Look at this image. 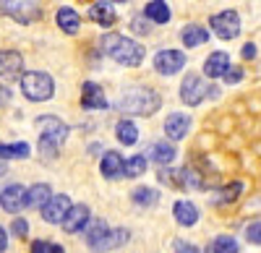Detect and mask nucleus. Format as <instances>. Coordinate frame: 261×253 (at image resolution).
<instances>
[{
  "label": "nucleus",
  "instance_id": "f257e3e1",
  "mask_svg": "<svg viewBox=\"0 0 261 253\" xmlns=\"http://www.w3.org/2000/svg\"><path fill=\"white\" fill-rule=\"evenodd\" d=\"M118 110L130 115H154L162 107V97L149 87H130L125 94L118 97Z\"/></svg>",
  "mask_w": 261,
  "mask_h": 253
},
{
  "label": "nucleus",
  "instance_id": "f03ea898",
  "mask_svg": "<svg viewBox=\"0 0 261 253\" xmlns=\"http://www.w3.org/2000/svg\"><path fill=\"white\" fill-rule=\"evenodd\" d=\"M102 47H105V52L110 55L115 63H120V66H128V68L141 66V60H144V47L139 45V42H134L130 37L110 34V37H105Z\"/></svg>",
  "mask_w": 261,
  "mask_h": 253
},
{
  "label": "nucleus",
  "instance_id": "7ed1b4c3",
  "mask_svg": "<svg viewBox=\"0 0 261 253\" xmlns=\"http://www.w3.org/2000/svg\"><path fill=\"white\" fill-rule=\"evenodd\" d=\"M37 128H39V152L47 159L55 157L60 144L65 141V136H68V125L60 123L58 118H39Z\"/></svg>",
  "mask_w": 261,
  "mask_h": 253
},
{
  "label": "nucleus",
  "instance_id": "20e7f679",
  "mask_svg": "<svg viewBox=\"0 0 261 253\" xmlns=\"http://www.w3.org/2000/svg\"><path fill=\"white\" fill-rule=\"evenodd\" d=\"M21 92L32 102H47L55 94V81L45 71H29L21 76Z\"/></svg>",
  "mask_w": 261,
  "mask_h": 253
},
{
  "label": "nucleus",
  "instance_id": "39448f33",
  "mask_svg": "<svg viewBox=\"0 0 261 253\" xmlns=\"http://www.w3.org/2000/svg\"><path fill=\"white\" fill-rule=\"evenodd\" d=\"M0 13L11 16L18 24H34L42 18L37 0H0Z\"/></svg>",
  "mask_w": 261,
  "mask_h": 253
},
{
  "label": "nucleus",
  "instance_id": "423d86ee",
  "mask_svg": "<svg viewBox=\"0 0 261 253\" xmlns=\"http://www.w3.org/2000/svg\"><path fill=\"white\" fill-rule=\"evenodd\" d=\"M209 26L214 29V34L220 39H235L241 34V16L235 11H222V13H214L209 18Z\"/></svg>",
  "mask_w": 261,
  "mask_h": 253
},
{
  "label": "nucleus",
  "instance_id": "0eeeda50",
  "mask_svg": "<svg viewBox=\"0 0 261 253\" xmlns=\"http://www.w3.org/2000/svg\"><path fill=\"white\" fill-rule=\"evenodd\" d=\"M206 83L201 76H196V73H188L180 83V99L188 104V107H196V104H201L204 97H206Z\"/></svg>",
  "mask_w": 261,
  "mask_h": 253
},
{
  "label": "nucleus",
  "instance_id": "6e6552de",
  "mask_svg": "<svg viewBox=\"0 0 261 253\" xmlns=\"http://www.w3.org/2000/svg\"><path fill=\"white\" fill-rule=\"evenodd\" d=\"M71 209H73V206H71V199L65 196V193H58V196H53V199L45 204V209H42V219L50 222V224H58V222L63 224Z\"/></svg>",
  "mask_w": 261,
  "mask_h": 253
},
{
  "label": "nucleus",
  "instance_id": "1a4fd4ad",
  "mask_svg": "<svg viewBox=\"0 0 261 253\" xmlns=\"http://www.w3.org/2000/svg\"><path fill=\"white\" fill-rule=\"evenodd\" d=\"M183 66H186V55H183L180 50H160V52L154 55V68H157V73L172 76V73H178Z\"/></svg>",
  "mask_w": 261,
  "mask_h": 253
},
{
  "label": "nucleus",
  "instance_id": "9d476101",
  "mask_svg": "<svg viewBox=\"0 0 261 253\" xmlns=\"http://www.w3.org/2000/svg\"><path fill=\"white\" fill-rule=\"evenodd\" d=\"M0 206H3L6 212H11V214L21 212V209L27 206V191H24V185H18V183L6 185L3 193H0Z\"/></svg>",
  "mask_w": 261,
  "mask_h": 253
},
{
  "label": "nucleus",
  "instance_id": "9b49d317",
  "mask_svg": "<svg viewBox=\"0 0 261 253\" xmlns=\"http://www.w3.org/2000/svg\"><path fill=\"white\" fill-rule=\"evenodd\" d=\"M24 73V58L16 50H0V78H16Z\"/></svg>",
  "mask_w": 261,
  "mask_h": 253
},
{
  "label": "nucleus",
  "instance_id": "f8f14e48",
  "mask_svg": "<svg viewBox=\"0 0 261 253\" xmlns=\"http://www.w3.org/2000/svg\"><path fill=\"white\" fill-rule=\"evenodd\" d=\"M188 131H191V118H188V115H183V113H172V115H167V120H165V133H167L170 141H180V138H186Z\"/></svg>",
  "mask_w": 261,
  "mask_h": 253
},
{
  "label": "nucleus",
  "instance_id": "ddd939ff",
  "mask_svg": "<svg viewBox=\"0 0 261 253\" xmlns=\"http://www.w3.org/2000/svg\"><path fill=\"white\" fill-rule=\"evenodd\" d=\"M81 107L84 110H105L107 107L105 92L97 87L94 81H86L84 83V89H81Z\"/></svg>",
  "mask_w": 261,
  "mask_h": 253
},
{
  "label": "nucleus",
  "instance_id": "4468645a",
  "mask_svg": "<svg viewBox=\"0 0 261 253\" xmlns=\"http://www.w3.org/2000/svg\"><path fill=\"white\" fill-rule=\"evenodd\" d=\"M86 222H89V206H86V204H76L71 212H68V217H65L63 230L73 235V233H79V230L86 227Z\"/></svg>",
  "mask_w": 261,
  "mask_h": 253
},
{
  "label": "nucleus",
  "instance_id": "2eb2a0df",
  "mask_svg": "<svg viewBox=\"0 0 261 253\" xmlns=\"http://www.w3.org/2000/svg\"><path fill=\"white\" fill-rule=\"evenodd\" d=\"M230 71V58L227 52H212L204 63V73L209 78H225V73Z\"/></svg>",
  "mask_w": 261,
  "mask_h": 253
},
{
  "label": "nucleus",
  "instance_id": "dca6fc26",
  "mask_svg": "<svg viewBox=\"0 0 261 253\" xmlns=\"http://www.w3.org/2000/svg\"><path fill=\"white\" fill-rule=\"evenodd\" d=\"M89 18L94 21V24L99 26H113L115 21H118V13L110 3H105V0H99V3L89 6Z\"/></svg>",
  "mask_w": 261,
  "mask_h": 253
},
{
  "label": "nucleus",
  "instance_id": "f3484780",
  "mask_svg": "<svg viewBox=\"0 0 261 253\" xmlns=\"http://www.w3.org/2000/svg\"><path fill=\"white\" fill-rule=\"evenodd\" d=\"M55 21H58V26L65 32V34H79V29H81V16L73 11V8H60L58 13H55Z\"/></svg>",
  "mask_w": 261,
  "mask_h": 253
},
{
  "label": "nucleus",
  "instance_id": "a211bd4d",
  "mask_svg": "<svg viewBox=\"0 0 261 253\" xmlns=\"http://www.w3.org/2000/svg\"><path fill=\"white\" fill-rule=\"evenodd\" d=\"M99 167H102V175H105L107 180H115L120 173H125V162H123V157H120L118 152H105Z\"/></svg>",
  "mask_w": 261,
  "mask_h": 253
},
{
  "label": "nucleus",
  "instance_id": "6ab92c4d",
  "mask_svg": "<svg viewBox=\"0 0 261 253\" xmlns=\"http://www.w3.org/2000/svg\"><path fill=\"white\" fill-rule=\"evenodd\" d=\"M172 214H175L178 224H183V227H193L196 222H199V209H196L191 201H175Z\"/></svg>",
  "mask_w": 261,
  "mask_h": 253
},
{
  "label": "nucleus",
  "instance_id": "aec40b11",
  "mask_svg": "<svg viewBox=\"0 0 261 253\" xmlns=\"http://www.w3.org/2000/svg\"><path fill=\"white\" fill-rule=\"evenodd\" d=\"M53 199V193H50V185L47 183H37V185H32L29 191H27V206H32V209H45V204Z\"/></svg>",
  "mask_w": 261,
  "mask_h": 253
},
{
  "label": "nucleus",
  "instance_id": "412c9836",
  "mask_svg": "<svg viewBox=\"0 0 261 253\" xmlns=\"http://www.w3.org/2000/svg\"><path fill=\"white\" fill-rule=\"evenodd\" d=\"M180 39H183L186 47H199V45H204V42L209 39V32L204 26H199V24H188V26H183Z\"/></svg>",
  "mask_w": 261,
  "mask_h": 253
},
{
  "label": "nucleus",
  "instance_id": "4be33fe9",
  "mask_svg": "<svg viewBox=\"0 0 261 253\" xmlns=\"http://www.w3.org/2000/svg\"><path fill=\"white\" fill-rule=\"evenodd\" d=\"M144 16L149 21H154V24H167L170 21V6L165 3V0H151V3H146V8H144Z\"/></svg>",
  "mask_w": 261,
  "mask_h": 253
},
{
  "label": "nucleus",
  "instance_id": "5701e85b",
  "mask_svg": "<svg viewBox=\"0 0 261 253\" xmlns=\"http://www.w3.org/2000/svg\"><path fill=\"white\" fill-rule=\"evenodd\" d=\"M32 154L29 144L27 141H18V144H0V159H27Z\"/></svg>",
  "mask_w": 261,
  "mask_h": 253
},
{
  "label": "nucleus",
  "instance_id": "b1692460",
  "mask_svg": "<svg viewBox=\"0 0 261 253\" xmlns=\"http://www.w3.org/2000/svg\"><path fill=\"white\" fill-rule=\"evenodd\" d=\"M149 157L154 159L157 164H170L172 159H175V146H172V144H165V141H157V144H151Z\"/></svg>",
  "mask_w": 261,
  "mask_h": 253
},
{
  "label": "nucleus",
  "instance_id": "393cba45",
  "mask_svg": "<svg viewBox=\"0 0 261 253\" xmlns=\"http://www.w3.org/2000/svg\"><path fill=\"white\" fill-rule=\"evenodd\" d=\"M125 240H128V233H125V230H110V233H107L92 250H113V248H120Z\"/></svg>",
  "mask_w": 261,
  "mask_h": 253
},
{
  "label": "nucleus",
  "instance_id": "a878e982",
  "mask_svg": "<svg viewBox=\"0 0 261 253\" xmlns=\"http://www.w3.org/2000/svg\"><path fill=\"white\" fill-rule=\"evenodd\" d=\"M115 136H118L120 144L130 146V144H136V138H139V128H136L130 120H120V123L115 125Z\"/></svg>",
  "mask_w": 261,
  "mask_h": 253
},
{
  "label": "nucleus",
  "instance_id": "bb28decb",
  "mask_svg": "<svg viewBox=\"0 0 261 253\" xmlns=\"http://www.w3.org/2000/svg\"><path fill=\"white\" fill-rule=\"evenodd\" d=\"M238 240L232 235H217L209 245V253H238Z\"/></svg>",
  "mask_w": 261,
  "mask_h": 253
},
{
  "label": "nucleus",
  "instance_id": "cd10ccee",
  "mask_svg": "<svg viewBox=\"0 0 261 253\" xmlns=\"http://www.w3.org/2000/svg\"><path fill=\"white\" fill-rule=\"evenodd\" d=\"M107 233H110V227H107V222L105 219H94L92 222V227L86 230V243H89V248H94Z\"/></svg>",
  "mask_w": 261,
  "mask_h": 253
},
{
  "label": "nucleus",
  "instance_id": "c85d7f7f",
  "mask_svg": "<svg viewBox=\"0 0 261 253\" xmlns=\"http://www.w3.org/2000/svg\"><path fill=\"white\" fill-rule=\"evenodd\" d=\"M130 199H134V204H139V206H154L157 201H160V193L154 191V188H136L134 193H130Z\"/></svg>",
  "mask_w": 261,
  "mask_h": 253
},
{
  "label": "nucleus",
  "instance_id": "c756f323",
  "mask_svg": "<svg viewBox=\"0 0 261 253\" xmlns=\"http://www.w3.org/2000/svg\"><path fill=\"white\" fill-rule=\"evenodd\" d=\"M160 180L167 183L170 188H183L186 185V170H167V167H162V170H160Z\"/></svg>",
  "mask_w": 261,
  "mask_h": 253
},
{
  "label": "nucleus",
  "instance_id": "7c9ffc66",
  "mask_svg": "<svg viewBox=\"0 0 261 253\" xmlns=\"http://www.w3.org/2000/svg\"><path fill=\"white\" fill-rule=\"evenodd\" d=\"M146 173V159L141 157V154H136V157H130L128 162H125V178H139V175H144Z\"/></svg>",
  "mask_w": 261,
  "mask_h": 253
},
{
  "label": "nucleus",
  "instance_id": "2f4dec72",
  "mask_svg": "<svg viewBox=\"0 0 261 253\" xmlns=\"http://www.w3.org/2000/svg\"><path fill=\"white\" fill-rule=\"evenodd\" d=\"M246 240L253 245H261V222H253L246 227Z\"/></svg>",
  "mask_w": 261,
  "mask_h": 253
},
{
  "label": "nucleus",
  "instance_id": "473e14b6",
  "mask_svg": "<svg viewBox=\"0 0 261 253\" xmlns=\"http://www.w3.org/2000/svg\"><path fill=\"white\" fill-rule=\"evenodd\" d=\"M11 233H13L16 238H27V233H29V224H27V219L16 217V219L11 222Z\"/></svg>",
  "mask_w": 261,
  "mask_h": 253
},
{
  "label": "nucleus",
  "instance_id": "72a5a7b5",
  "mask_svg": "<svg viewBox=\"0 0 261 253\" xmlns=\"http://www.w3.org/2000/svg\"><path fill=\"white\" fill-rule=\"evenodd\" d=\"M241 191H243V185H241V183H230L227 191H222V201H235Z\"/></svg>",
  "mask_w": 261,
  "mask_h": 253
},
{
  "label": "nucleus",
  "instance_id": "f704fd0d",
  "mask_svg": "<svg viewBox=\"0 0 261 253\" xmlns=\"http://www.w3.org/2000/svg\"><path fill=\"white\" fill-rule=\"evenodd\" d=\"M243 78V68H235V66H230V71L225 73V83H238Z\"/></svg>",
  "mask_w": 261,
  "mask_h": 253
},
{
  "label": "nucleus",
  "instance_id": "c9c22d12",
  "mask_svg": "<svg viewBox=\"0 0 261 253\" xmlns=\"http://www.w3.org/2000/svg\"><path fill=\"white\" fill-rule=\"evenodd\" d=\"M175 253H199V248L196 245H191V243H175Z\"/></svg>",
  "mask_w": 261,
  "mask_h": 253
},
{
  "label": "nucleus",
  "instance_id": "e433bc0d",
  "mask_svg": "<svg viewBox=\"0 0 261 253\" xmlns=\"http://www.w3.org/2000/svg\"><path fill=\"white\" fill-rule=\"evenodd\" d=\"M130 29H134L136 34H146V32H149L146 21H141V18H134V24H130Z\"/></svg>",
  "mask_w": 261,
  "mask_h": 253
},
{
  "label": "nucleus",
  "instance_id": "4c0bfd02",
  "mask_svg": "<svg viewBox=\"0 0 261 253\" xmlns=\"http://www.w3.org/2000/svg\"><path fill=\"white\" fill-rule=\"evenodd\" d=\"M241 55H243V60H253L256 58V45H251V42H248V45L241 50Z\"/></svg>",
  "mask_w": 261,
  "mask_h": 253
},
{
  "label": "nucleus",
  "instance_id": "58836bf2",
  "mask_svg": "<svg viewBox=\"0 0 261 253\" xmlns=\"http://www.w3.org/2000/svg\"><path fill=\"white\" fill-rule=\"evenodd\" d=\"M32 253H50V245L42 243V240H37V243H32Z\"/></svg>",
  "mask_w": 261,
  "mask_h": 253
},
{
  "label": "nucleus",
  "instance_id": "ea45409f",
  "mask_svg": "<svg viewBox=\"0 0 261 253\" xmlns=\"http://www.w3.org/2000/svg\"><path fill=\"white\" fill-rule=\"evenodd\" d=\"M6 248H8V235H6V230L0 227V253H6Z\"/></svg>",
  "mask_w": 261,
  "mask_h": 253
},
{
  "label": "nucleus",
  "instance_id": "a19ab883",
  "mask_svg": "<svg viewBox=\"0 0 261 253\" xmlns=\"http://www.w3.org/2000/svg\"><path fill=\"white\" fill-rule=\"evenodd\" d=\"M50 253H65L63 245H50Z\"/></svg>",
  "mask_w": 261,
  "mask_h": 253
},
{
  "label": "nucleus",
  "instance_id": "79ce46f5",
  "mask_svg": "<svg viewBox=\"0 0 261 253\" xmlns=\"http://www.w3.org/2000/svg\"><path fill=\"white\" fill-rule=\"evenodd\" d=\"M6 102H8V92L0 89V104H6Z\"/></svg>",
  "mask_w": 261,
  "mask_h": 253
},
{
  "label": "nucleus",
  "instance_id": "37998d69",
  "mask_svg": "<svg viewBox=\"0 0 261 253\" xmlns=\"http://www.w3.org/2000/svg\"><path fill=\"white\" fill-rule=\"evenodd\" d=\"M0 175H6V167L3 164H0Z\"/></svg>",
  "mask_w": 261,
  "mask_h": 253
},
{
  "label": "nucleus",
  "instance_id": "c03bdc74",
  "mask_svg": "<svg viewBox=\"0 0 261 253\" xmlns=\"http://www.w3.org/2000/svg\"><path fill=\"white\" fill-rule=\"evenodd\" d=\"M113 3H125V0H113Z\"/></svg>",
  "mask_w": 261,
  "mask_h": 253
}]
</instances>
